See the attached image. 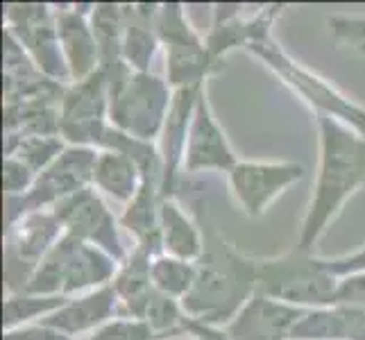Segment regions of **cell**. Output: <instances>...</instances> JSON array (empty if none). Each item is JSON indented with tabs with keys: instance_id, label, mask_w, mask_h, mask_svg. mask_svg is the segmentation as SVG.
I'll return each instance as SVG.
<instances>
[{
	"instance_id": "cell-19",
	"label": "cell",
	"mask_w": 365,
	"mask_h": 340,
	"mask_svg": "<svg viewBox=\"0 0 365 340\" xmlns=\"http://www.w3.org/2000/svg\"><path fill=\"white\" fill-rule=\"evenodd\" d=\"M118 316H120V306H118L116 291L114 286L107 284L96 288V291L68 297L64 306H59L53 316H48L41 322L71 336L73 340H80Z\"/></svg>"
},
{
	"instance_id": "cell-5",
	"label": "cell",
	"mask_w": 365,
	"mask_h": 340,
	"mask_svg": "<svg viewBox=\"0 0 365 340\" xmlns=\"http://www.w3.org/2000/svg\"><path fill=\"white\" fill-rule=\"evenodd\" d=\"M338 277L316 252L291 247L279 257L257 259V291L297 309L329 306Z\"/></svg>"
},
{
	"instance_id": "cell-34",
	"label": "cell",
	"mask_w": 365,
	"mask_h": 340,
	"mask_svg": "<svg viewBox=\"0 0 365 340\" xmlns=\"http://www.w3.org/2000/svg\"><path fill=\"white\" fill-rule=\"evenodd\" d=\"M36 180V172L25 166L23 161L14 157H5L3 161V191L5 197H21L32 188Z\"/></svg>"
},
{
	"instance_id": "cell-32",
	"label": "cell",
	"mask_w": 365,
	"mask_h": 340,
	"mask_svg": "<svg viewBox=\"0 0 365 340\" xmlns=\"http://www.w3.org/2000/svg\"><path fill=\"white\" fill-rule=\"evenodd\" d=\"M80 340H163V338L159 334H155L153 326H150L145 320L118 316Z\"/></svg>"
},
{
	"instance_id": "cell-16",
	"label": "cell",
	"mask_w": 365,
	"mask_h": 340,
	"mask_svg": "<svg viewBox=\"0 0 365 340\" xmlns=\"http://www.w3.org/2000/svg\"><path fill=\"white\" fill-rule=\"evenodd\" d=\"M91 5H55L57 34L71 82H80L100 71L98 41L91 28Z\"/></svg>"
},
{
	"instance_id": "cell-37",
	"label": "cell",
	"mask_w": 365,
	"mask_h": 340,
	"mask_svg": "<svg viewBox=\"0 0 365 340\" xmlns=\"http://www.w3.org/2000/svg\"><path fill=\"white\" fill-rule=\"evenodd\" d=\"M324 266L329 268V272L336 274L338 279H341V277H347V274H354V272H365V245L361 249L349 252V254L324 259Z\"/></svg>"
},
{
	"instance_id": "cell-20",
	"label": "cell",
	"mask_w": 365,
	"mask_h": 340,
	"mask_svg": "<svg viewBox=\"0 0 365 340\" xmlns=\"http://www.w3.org/2000/svg\"><path fill=\"white\" fill-rule=\"evenodd\" d=\"M161 170L145 172L138 193L118 216L120 227L134 238V247H143L155 257L161 254Z\"/></svg>"
},
{
	"instance_id": "cell-35",
	"label": "cell",
	"mask_w": 365,
	"mask_h": 340,
	"mask_svg": "<svg viewBox=\"0 0 365 340\" xmlns=\"http://www.w3.org/2000/svg\"><path fill=\"white\" fill-rule=\"evenodd\" d=\"M331 304L365 309V272H354L338 279Z\"/></svg>"
},
{
	"instance_id": "cell-24",
	"label": "cell",
	"mask_w": 365,
	"mask_h": 340,
	"mask_svg": "<svg viewBox=\"0 0 365 340\" xmlns=\"http://www.w3.org/2000/svg\"><path fill=\"white\" fill-rule=\"evenodd\" d=\"M291 340H365V309L341 304L307 309Z\"/></svg>"
},
{
	"instance_id": "cell-8",
	"label": "cell",
	"mask_w": 365,
	"mask_h": 340,
	"mask_svg": "<svg viewBox=\"0 0 365 340\" xmlns=\"http://www.w3.org/2000/svg\"><path fill=\"white\" fill-rule=\"evenodd\" d=\"M61 236H64V227L57 220L53 209L25 213L16 222L5 227V238H3L5 295L25 291L34 270L48 257V252L59 243Z\"/></svg>"
},
{
	"instance_id": "cell-17",
	"label": "cell",
	"mask_w": 365,
	"mask_h": 340,
	"mask_svg": "<svg viewBox=\"0 0 365 340\" xmlns=\"http://www.w3.org/2000/svg\"><path fill=\"white\" fill-rule=\"evenodd\" d=\"M66 84H59L34 66L21 43L3 30V105L55 100L59 103Z\"/></svg>"
},
{
	"instance_id": "cell-1",
	"label": "cell",
	"mask_w": 365,
	"mask_h": 340,
	"mask_svg": "<svg viewBox=\"0 0 365 340\" xmlns=\"http://www.w3.org/2000/svg\"><path fill=\"white\" fill-rule=\"evenodd\" d=\"M316 123L318 170L297 236V247L309 252H316L338 213L365 186V136L329 116H316Z\"/></svg>"
},
{
	"instance_id": "cell-12",
	"label": "cell",
	"mask_w": 365,
	"mask_h": 340,
	"mask_svg": "<svg viewBox=\"0 0 365 340\" xmlns=\"http://www.w3.org/2000/svg\"><path fill=\"white\" fill-rule=\"evenodd\" d=\"M307 168L297 161H250L241 159L227 172L236 205L250 218L266 216L277 197L304 180Z\"/></svg>"
},
{
	"instance_id": "cell-14",
	"label": "cell",
	"mask_w": 365,
	"mask_h": 340,
	"mask_svg": "<svg viewBox=\"0 0 365 340\" xmlns=\"http://www.w3.org/2000/svg\"><path fill=\"white\" fill-rule=\"evenodd\" d=\"M234 148L225 134L222 125L218 123L213 107L209 103L207 86L197 96L193 109L191 128H188L186 150H184V175L197 172H230L236 163Z\"/></svg>"
},
{
	"instance_id": "cell-33",
	"label": "cell",
	"mask_w": 365,
	"mask_h": 340,
	"mask_svg": "<svg viewBox=\"0 0 365 340\" xmlns=\"http://www.w3.org/2000/svg\"><path fill=\"white\" fill-rule=\"evenodd\" d=\"M327 23L338 46L365 55V16H331Z\"/></svg>"
},
{
	"instance_id": "cell-26",
	"label": "cell",
	"mask_w": 365,
	"mask_h": 340,
	"mask_svg": "<svg viewBox=\"0 0 365 340\" xmlns=\"http://www.w3.org/2000/svg\"><path fill=\"white\" fill-rule=\"evenodd\" d=\"M161 252L184 261H200L205 252V230L182 209L178 197L161 202Z\"/></svg>"
},
{
	"instance_id": "cell-2",
	"label": "cell",
	"mask_w": 365,
	"mask_h": 340,
	"mask_svg": "<svg viewBox=\"0 0 365 340\" xmlns=\"http://www.w3.org/2000/svg\"><path fill=\"white\" fill-rule=\"evenodd\" d=\"M255 293L257 259L230 243L213 225H207L195 284L182 299L184 311L207 326L225 329Z\"/></svg>"
},
{
	"instance_id": "cell-31",
	"label": "cell",
	"mask_w": 365,
	"mask_h": 340,
	"mask_svg": "<svg viewBox=\"0 0 365 340\" xmlns=\"http://www.w3.org/2000/svg\"><path fill=\"white\" fill-rule=\"evenodd\" d=\"M155 30L159 36V43L163 48L195 46V43L205 41V36L193 28V23L188 21L184 5H180V3H161L159 5L157 19H155Z\"/></svg>"
},
{
	"instance_id": "cell-38",
	"label": "cell",
	"mask_w": 365,
	"mask_h": 340,
	"mask_svg": "<svg viewBox=\"0 0 365 340\" xmlns=\"http://www.w3.org/2000/svg\"><path fill=\"white\" fill-rule=\"evenodd\" d=\"M193 340H227V336H225L222 329H211L209 334H205V336H195Z\"/></svg>"
},
{
	"instance_id": "cell-18",
	"label": "cell",
	"mask_w": 365,
	"mask_h": 340,
	"mask_svg": "<svg viewBox=\"0 0 365 340\" xmlns=\"http://www.w3.org/2000/svg\"><path fill=\"white\" fill-rule=\"evenodd\" d=\"M205 89V86H202ZM202 89H184L175 91L173 105L168 111L166 125L157 141L159 157H161V193L163 197H175L178 195L180 177L184 175V150H186V138L188 128H191L193 109L197 103V96Z\"/></svg>"
},
{
	"instance_id": "cell-15",
	"label": "cell",
	"mask_w": 365,
	"mask_h": 340,
	"mask_svg": "<svg viewBox=\"0 0 365 340\" xmlns=\"http://www.w3.org/2000/svg\"><path fill=\"white\" fill-rule=\"evenodd\" d=\"M304 311L257 291L222 331L227 340H291Z\"/></svg>"
},
{
	"instance_id": "cell-29",
	"label": "cell",
	"mask_w": 365,
	"mask_h": 340,
	"mask_svg": "<svg viewBox=\"0 0 365 340\" xmlns=\"http://www.w3.org/2000/svg\"><path fill=\"white\" fill-rule=\"evenodd\" d=\"M3 148L5 157L23 161L39 175L64 153L66 141L61 136H5Z\"/></svg>"
},
{
	"instance_id": "cell-21",
	"label": "cell",
	"mask_w": 365,
	"mask_h": 340,
	"mask_svg": "<svg viewBox=\"0 0 365 340\" xmlns=\"http://www.w3.org/2000/svg\"><path fill=\"white\" fill-rule=\"evenodd\" d=\"M153 259L155 254H150L148 249L132 247L125 261L118 266L114 279H111L123 318H136V320L145 318L148 304L155 295Z\"/></svg>"
},
{
	"instance_id": "cell-30",
	"label": "cell",
	"mask_w": 365,
	"mask_h": 340,
	"mask_svg": "<svg viewBox=\"0 0 365 340\" xmlns=\"http://www.w3.org/2000/svg\"><path fill=\"white\" fill-rule=\"evenodd\" d=\"M197 261H184L170 254H157L153 259V286L161 295L182 302L195 284Z\"/></svg>"
},
{
	"instance_id": "cell-3",
	"label": "cell",
	"mask_w": 365,
	"mask_h": 340,
	"mask_svg": "<svg viewBox=\"0 0 365 340\" xmlns=\"http://www.w3.org/2000/svg\"><path fill=\"white\" fill-rule=\"evenodd\" d=\"M252 57H257L274 78H279L286 89H291L302 103L309 105L316 116H329L345 123L347 128L365 136V107L345 96L336 84H331L320 73L307 68L286 53V48L272 34L247 48Z\"/></svg>"
},
{
	"instance_id": "cell-9",
	"label": "cell",
	"mask_w": 365,
	"mask_h": 340,
	"mask_svg": "<svg viewBox=\"0 0 365 340\" xmlns=\"http://www.w3.org/2000/svg\"><path fill=\"white\" fill-rule=\"evenodd\" d=\"M5 25L3 30L9 32L21 43L46 78L59 84L71 82L68 66L64 53H61L55 5L48 3H7L3 7Z\"/></svg>"
},
{
	"instance_id": "cell-25",
	"label": "cell",
	"mask_w": 365,
	"mask_h": 340,
	"mask_svg": "<svg viewBox=\"0 0 365 340\" xmlns=\"http://www.w3.org/2000/svg\"><path fill=\"white\" fill-rule=\"evenodd\" d=\"M141 184L143 170L128 153H120V150H98L91 186L100 195L125 207L138 193Z\"/></svg>"
},
{
	"instance_id": "cell-22",
	"label": "cell",
	"mask_w": 365,
	"mask_h": 340,
	"mask_svg": "<svg viewBox=\"0 0 365 340\" xmlns=\"http://www.w3.org/2000/svg\"><path fill=\"white\" fill-rule=\"evenodd\" d=\"M159 5H123V61L134 73H150L153 59L161 48L155 30Z\"/></svg>"
},
{
	"instance_id": "cell-13",
	"label": "cell",
	"mask_w": 365,
	"mask_h": 340,
	"mask_svg": "<svg viewBox=\"0 0 365 340\" xmlns=\"http://www.w3.org/2000/svg\"><path fill=\"white\" fill-rule=\"evenodd\" d=\"M243 9L238 3H218L211 9L213 16L205 34V46L218 66H222V59L232 50L243 48L247 53L250 46L272 34L284 5H263L252 14H243Z\"/></svg>"
},
{
	"instance_id": "cell-27",
	"label": "cell",
	"mask_w": 365,
	"mask_h": 340,
	"mask_svg": "<svg viewBox=\"0 0 365 340\" xmlns=\"http://www.w3.org/2000/svg\"><path fill=\"white\" fill-rule=\"evenodd\" d=\"M220 66L211 59L209 50L202 43L166 48V82L173 91L202 89L213 73Z\"/></svg>"
},
{
	"instance_id": "cell-23",
	"label": "cell",
	"mask_w": 365,
	"mask_h": 340,
	"mask_svg": "<svg viewBox=\"0 0 365 340\" xmlns=\"http://www.w3.org/2000/svg\"><path fill=\"white\" fill-rule=\"evenodd\" d=\"M91 28L98 41L100 71L107 75L111 91L130 78V71L123 61V5L118 3H93Z\"/></svg>"
},
{
	"instance_id": "cell-36",
	"label": "cell",
	"mask_w": 365,
	"mask_h": 340,
	"mask_svg": "<svg viewBox=\"0 0 365 340\" xmlns=\"http://www.w3.org/2000/svg\"><path fill=\"white\" fill-rule=\"evenodd\" d=\"M3 340H73V338L43 322H34V324H25V326H16V329L3 331Z\"/></svg>"
},
{
	"instance_id": "cell-10",
	"label": "cell",
	"mask_w": 365,
	"mask_h": 340,
	"mask_svg": "<svg viewBox=\"0 0 365 340\" xmlns=\"http://www.w3.org/2000/svg\"><path fill=\"white\" fill-rule=\"evenodd\" d=\"M111 86L103 71L80 82H68L59 100V136L66 145L98 150L109 125Z\"/></svg>"
},
{
	"instance_id": "cell-28",
	"label": "cell",
	"mask_w": 365,
	"mask_h": 340,
	"mask_svg": "<svg viewBox=\"0 0 365 340\" xmlns=\"http://www.w3.org/2000/svg\"><path fill=\"white\" fill-rule=\"evenodd\" d=\"M66 304V297L55 295H36V293H9L3 299V331L16 329V326L41 322L48 316Z\"/></svg>"
},
{
	"instance_id": "cell-11",
	"label": "cell",
	"mask_w": 365,
	"mask_h": 340,
	"mask_svg": "<svg viewBox=\"0 0 365 340\" xmlns=\"http://www.w3.org/2000/svg\"><path fill=\"white\" fill-rule=\"evenodd\" d=\"M53 213L64 227V234L100 247L118 263H123L128 257L130 249H125L123 245L120 220L93 186H86L71 197L61 200Z\"/></svg>"
},
{
	"instance_id": "cell-4",
	"label": "cell",
	"mask_w": 365,
	"mask_h": 340,
	"mask_svg": "<svg viewBox=\"0 0 365 340\" xmlns=\"http://www.w3.org/2000/svg\"><path fill=\"white\" fill-rule=\"evenodd\" d=\"M118 266L120 263L100 247L64 234L34 270L25 291L68 299L111 284Z\"/></svg>"
},
{
	"instance_id": "cell-7",
	"label": "cell",
	"mask_w": 365,
	"mask_h": 340,
	"mask_svg": "<svg viewBox=\"0 0 365 340\" xmlns=\"http://www.w3.org/2000/svg\"><path fill=\"white\" fill-rule=\"evenodd\" d=\"M96 155L98 150L93 148L66 145L64 153L50 163L46 170L36 175L28 193L21 197H5V227L16 222L25 213L55 209L61 200L91 186Z\"/></svg>"
},
{
	"instance_id": "cell-6",
	"label": "cell",
	"mask_w": 365,
	"mask_h": 340,
	"mask_svg": "<svg viewBox=\"0 0 365 340\" xmlns=\"http://www.w3.org/2000/svg\"><path fill=\"white\" fill-rule=\"evenodd\" d=\"M175 91L166 78L150 73H130L116 91H111L109 123L138 141L157 143L166 125Z\"/></svg>"
}]
</instances>
